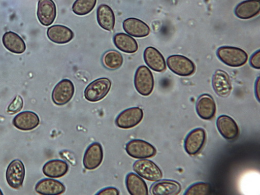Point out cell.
Here are the masks:
<instances>
[{
    "label": "cell",
    "mask_w": 260,
    "mask_h": 195,
    "mask_svg": "<svg viewBox=\"0 0 260 195\" xmlns=\"http://www.w3.org/2000/svg\"><path fill=\"white\" fill-rule=\"evenodd\" d=\"M219 59L228 66L232 68H240L247 62V53L240 48L224 46L219 48L216 51Z\"/></svg>",
    "instance_id": "1"
},
{
    "label": "cell",
    "mask_w": 260,
    "mask_h": 195,
    "mask_svg": "<svg viewBox=\"0 0 260 195\" xmlns=\"http://www.w3.org/2000/svg\"><path fill=\"white\" fill-rule=\"evenodd\" d=\"M112 86L111 81L107 78H101L91 82L85 88L84 98L91 102L103 100L109 93Z\"/></svg>",
    "instance_id": "2"
},
{
    "label": "cell",
    "mask_w": 260,
    "mask_h": 195,
    "mask_svg": "<svg viewBox=\"0 0 260 195\" xmlns=\"http://www.w3.org/2000/svg\"><path fill=\"white\" fill-rule=\"evenodd\" d=\"M136 90L144 96H148L154 88V78L152 73L145 66L140 67L137 70L134 79Z\"/></svg>",
    "instance_id": "3"
},
{
    "label": "cell",
    "mask_w": 260,
    "mask_h": 195,
    "mask_svg": "<svg viewBox=\"0 0 260 195\" xmlns=\"http://www.w3.org/2000/svg\"><path fill=\"white\" fill-rule=\"evenodd\" d=\"M125 151L130 157L140 159L153 157L157 154V150L153 145L139 139L129 141L125 145Z\"/></svg>",
    "instance_id": "4"
},
{
    "label": "cell",
    "mask_w": 260,
    "mask_h": 195,
    "mask_svg": "<svg viewBox=\"0 0 260 195\" xmlns=\"http://www.w3.org/2000/svg\"><path fill=\"white\" fill-rule=\"evenodd\" d=\"M167 63L171 71L182 77L190 76L196 71V67L193 61L181 55L169 56L167 58Z\"/></svg>",
    "instance_id": "5"
},
{
    "label": "cell",
    "mask_w": 260,
    "mask_h": 195,
    "mask_svg": "<svg viewBox=\"0 0 260 195\" xmlns=\"http://www.w3.org/2000/svg\"><path fill=\"white\" fill-rule=\"evenodd\" d=\"M133 169L139 176L149 181L157 182L163 177V173L159 167L149 160L136 161L134 164Z\"/></svg>",
    "instance_id": "6"
},
{
    "label": "cell",
    "mask_w": 260,
    "mask_h": 195,
    "mask_svg": "<svg viewBox=\"0 0 260 195\" xmlns=\"http://www.w3.org/2000/svg\"><path fill=\"white\" fill-rule=\"evenodd\" d=\"M75 86L68 79L59 81L55 86L52 93V99L56 105L62 106L69 103L75 94Z\"/></svg>",
    "instance_id": "7"
},
{
    "label": "cell",
    "mask_w": 260,
    "mask_h": 195,
    "mask_svg": "<svg viewBox=\"0 0 260 195\" xmlns=\"http://www.w3.org/2000/svg\"><path fill=\"white\" fill-rule=\"evenodd\" d=\"M144 113L141 108H127L120 113L115 120L116 125L122 129H129L138 125L143 120Z\"/></svg>",
    "instance_id": "8"
},
{
    "label": "cell",
    "mask_w": 260,
    "mask_h": 195,
    "mask_svg": "<svg viewBox=\"0 0 260 195\" xmlns=\"http://www.w3.org/2000/svg\"><path fill=\"white\" fill-rule=\"evenodd\" d=\"M206 134L203 128H195L189 133L184 141V149L189 155H197L203 148Z\"/></svg>",
    "instance_id": "9"
},
{
    "label": "cell",
    "mask_w": 260,
    "mask_h": 195,
    "mask_svg": "<svg viewBox=\"0 0 260 195\" xmlns=\"http://www.w3.org/2000/svg\"><path fill=\"white\" fill-rule=\"evenodd\" d=\"M25 167L19 159L13 160L9 165L6 172V179L13 188L18 189L22 186L25 177Z\"/></svg>",
    "instance_id": "10"
},
{
    "label": "cell",
    "mask_w": 260,
    "mask_h": 195,
    "mask_svg": "<svg viewBox=\"0 0 260 195\" xmlns=\"http://www.w3.org/2000/svg\"><path fill=\"white\" fill-rule=\"evenodd\" d=\"M104 158V151L101 144L98 142L91 144L85 151L83 164L86 169H96L101 165Z\"/></svg>",
    "instance_id": "11"
},
{
    "label": "cell",
    "mask_w": 260,
    "mask_h": 195,
    "mask_svg": "<svg viewBox=\"0 0 260 195\" xmlns=\"http://www.w3.org/2000/svg\"><path fill=\"white\" fill-rule=\"evenodd\" d=\"M37 14L39 22L42 25L50 26L54 23L56 17L55 4L53 0H39Z\"/></svg>",
    "instance_id": "12"
},
{
    "label": "cell",
    "mask_w": 260,
    "mask_h": 195,
    "mask_svg": "<svg viewBox=\"0 0 260 195\" xmlns=\"http://www.w3.org/2000/svg\"><path fill=\"white\" fill-rule=\"evenodd\" d=\"M213 88L218 96L228 97L232 90V82L229 74L224 71H216L212 77Z\"/></svg>",
    "instance_id": "13"
},
{
    "label": "cell",
    "mask_w": 260,
    "mask_h": 195,
    "mask_svg": "<svg viewBox=\"0 0 260 195\" xmlns=\"http://www.w3.org/2000/svg\"><path fill=\"white\" fill-rule=\"evenodd\" d=\"M144 59L151 70L161 73L166 70V62L164 56L156 48L149 47L144 52Z\"/></svg>",
    "instance_id": "14"
},
{
    "label": "cell",
    "mask_w": 260,
    "mask_h": 195,
    "mask_svg": "<svg viewBox=\"0 0 260 195\" xmlns=\"http://www.w3.org/2000/svg\"><path fill=\"white\" fill-rule=\"evenodd\" d=\"M196 110L202 119L207 120L212 119L216 111V104L213 98L208 94L202 95L197 100Z\"/></svg>",
    "instance_id": "15"
},
{
    "label": "cell",
    "mask_w": 260,
    "mask_h": 195,
    "mask_svg": "<svg viewBox=\"0 0 260 195\" xmlns=\"http://www.w3.org/2000/svg\"><path fill=\"white\" fill-rule=\"evenodd\" d=\"M216 126L220 134L226 140L236 139L239 134V128L235 121L231 117L222 115L216 120Z\"/></svg>",
    "instance_id": "16"
},
{
    "label": "cell",
    "mask_w": 260,
    "mask_h": 195,
    "mask_svg": "<svg viewBox=\"0 0 260 195\" xmlns=\"http://www.w3.org/2000/svg\"><path fill=\"white\" fill-rule=\"evenodd\" d=\"M40 123L38 115L31 111H25L17 115L13 120V124L21 131H30Z\"/></svg>",
    "instance_id": "17"
},
{
    "label": "cell",
    "mask_w": 260,
    "mask_h": 195,
    "mask_svg": "<svg viewBox=\"0 0 260 195\" xmlns=\"http://www.w3.org/2000/svg\"><path fill=\"white\" fill-rule=\"evenodd\" d=\"M124 30L128 35L136 38L148 36L150 32L149 27L142 20L136 18H128L123 23Z\"/></svg>",
    "instance_id": "18"
},
{
    "label": "cell",
    "mask_w": 260,
    "mask_h": 195,
    "mask_svg": "<svg viewBox=\"0 0 260 195\" xmlns=\"http://www.w3.org/2000/svg\"><path fill=\"white\" fill-rule=\"evenodd\" d=\"M47 34L51 41L58 45L66 44L71 42L75 36L74 33L70 28L60 25L49 27Z\"/></svg>",
    "instance_id": "19"
},
{
    "label": "cell",
    "mask_w": 260,
    "mask_h": 195,
    "mask_svg": "<svg viewBox=\"0 0 260 195\" xmlns=\"http://www.w3.org/2000/svg\"><path fill=\"white\" fill-rule=\"evenodd\" d=\"M96 15L98 24L101 28L108 31L114 30L116 18L110 7L106 5H100L97 9Z\"/></svg>",
    "instance_id": "20"
},
{
    "label": "cell",
    "mask_w": 260,
    "mask_h": 195,
    "mask_svg": "<svg viewBox=\"0 0 260 195\" xmlns=\"http://www.w3.org/2000/svg\"><path fill=\"white\" fill-rule=\"evenodd\" d=\"M4 47L11 53L20 54L24 53L26 50L24 40L14 32H6L3 37Z\"/></svg>",
    "instance_id": "21"
},
{
    "label": "cell",
    "mask_w": 260,
    "mask_h": 195,
    "mask_svg": "<svg viewBox=\"0 0 260 195\" xmlns=\"http://www.w3.org/2000/svg\"><path fill=\"white\" fill-rule=\"evenodd\" d=\"M69 166L67 162L62 160L54 159L48 161L43 167L42 171L46 176L53 179H58L66 175Z\"/></svg>",
    "instance_id": "22"
},
{
    "label": "cell",
    "mask_w": 260,
    "mask_h": 195,
    "mask_svg": "<svg viewBox=\"0 0 260 195\" xmlns=\"http://www.w3.org/2000/svg\"><path fill=\"white\" fill-rule=\"evenodd\" d=\"M181 189V185L177 181L159 180L151 185L150 192L154 195H177Z\"/></svg>",
    "instance_id": "23"
},
{
    "label": "cell",
    "mask_w": 260,
    "mask_h": 195,
    "mask_svg": "<svg viewBox=\"0 0 260 195\" xmlns=\"http://www.w3.org/2000/svg\"><path fill=\"white\" fill-rule=\"evenodd\" d=\"M35 190L41 194H61L66 191V187L58 180L45 179L37 183Z\"/></svg>",
    "instance_id": "24"
},
{
    "label": "cell",
    "mask_w": 260,
    "mask_h": 195,
    "mask_svg": "<svg viewBox=\"0 0 260 195\" xmlns=\"http://www.w3.org/2000/svg\"><path fill=\"white\" fill-rule=\"evenodd\" d=\"M125 185L130 194H148V187L146 182L135 173L131 172L127 174L125 178Z\"/></svg>",
    "instance_id": "25"
},
{
    "label": "cell",
    "mask_w": 260,
    "mask_h": 195,
    "mask_svg": "<svg viewBox=\"0 0 260 195\" xmlns=\"http://www.w3.org/2000/svg\"><path fill=\"white\" fill-rule=\"evenodd\" d=\"M259 11L260 3L258 0H247L236 7L235 14L240 19H249L257 15Z\"/></svg>",
    "instance_id": "26"
},
{
    "label": "cell",
    "mask_w": 260,
    "mask_h": 195,
    "mask_svg": "<svg viewBox=\"0 0 260 195\" xmlns=\"http://www.w3.org/2000/svg\"><path fill=\"white\" fill-rule=\"evenodd\" d=\"M113 41L116 47L121 51L133 54L139 49L138 42L132 36L124 33H119L115 35Z\"/></svg>",
    "instance_id": "27"
},
{
    "label": "cell",
    "mask_w": 260,
    "mask_h": 195,
    "mask_svg": "<svg viewBox=\"0 0 260 195\" xmlns=\"http://www.w3.org/2000/svg\"><path fill=\"white\" fill-rule=\"evenodd\" d=\"M103 62L106 69L115 71L122 67L123 58L120 52L115 50H111L105 53Z\"/></svg>",
    "instance_id": "28"
},
{
    "label": "cell",
    "mask_w": 260,
    "mask_h": 195,
    "mask_svg": "<svg viewBox=\"0 0 260 195\" xmlns=\"http://www.w3.org/2000/svg\"><path fill=\"white\" fill-rule=\"evenodd\" d=\"M97 0H76L73 4V12L79 16L89 14L94 9Z\"/></svg>",
    "instance_id": "29"
},
{
    "label": "cell",
    "mask_w": 260,
    "mask_h": 195,
    "mask_svg": "<svg viewBox=\"0 0 260 195\" xmlns=\"http://www.w3.org/2000/svg\"><path fill=\"white\" fill-rule=\"evenodd\" d=\"M211 191L209 184L200 182L192 184L186 190L184 194L186 195H207Z\"/></svg>",
    "instance_id": "30"
},
{
    "label": "cell",
    "mask_w": 260,
    "mask_h": 195,
    "mask_svg": "<svg viewBox=\"0 0 260 195\" xmlns=\"http://www.w3.org/2000/svg\"><path fill=\"white\" fill-rule=\"evenodd\" d=\"M24 106V101L19 95L16 96L11 102L8 108V112L11 114H15L20 112Z\"/></svg>",
    "instance_id": "31"
},
{
    "label": "cell",
    "mask_w": 260,
    "mask_h": 195,
    "mask_svg": "<svg viewBox=\"0 0 260 195\" xmlns=\"http://www.w3.org/2000/svg\"><path fill=\"white\" fill-rule=\"evenodd\" d=\"M251 67L256 70L260 69V51L255 52L250 58Z\"/></svg>",
    "instance_id": "32"
},
{
    "label": "cell",
    "mask_w": 260,
    "mask_h": 195,
    "mask_svg": "<svg viewBox=\"0 0 260 195\" xmlns=\"http://www.w3.org/2000/svg\"><path fill=\"white\" fill-rule=\"evenodd\" d=\"M96 194L98 195H119V191L114 187H108L102 189Z\"/></svg>",
    "instance_id": "33"
},
{
    "label": "cell",
    "mask_w": 260,
    "mask_h": 195,
    "mask_svg": "<svg viewBox=\"0 0 260 195\" xmlns=\"http://www.w3.org/2000/svg\"><path fill=\"white\" fill-rule=\"evenodd\" d=\"M259 84H260L259 77H258V78L257 79V80L255 82L254 90H255V94L256 98L257 101H258V102H259V98H260Z\"/></svg>",
    "instance_id": "34"
},
{
    "label": "cell",
    "mask_w": 260,
    "mask_h": 195,
    "mask_svg": "<svg viewBox=\"0 0 260 195\" xmlns=\"http://www.w3.org/2000/svg\"><path fill=\"white\" fill-rule=\"evenodd\" d=\"M3 194H4V193L3 192L2 189H0V195H3Z\"/></svg>",
    "instance_id": "35"
},
{
    "label": "cell",
    "mask_w": 260,
    "mask_h": 195,
    "mask_svg": "<svg viewBox=\"0 0 260 195\" xmlns=\"http://www.w3.org/2000/svg\"><path fill=\"white\" fill-rule=\"evenodd\" d=\"M258 1H259V0H258Z\"/></svg>",
    "instance_id": "36"
}]
</instances>
